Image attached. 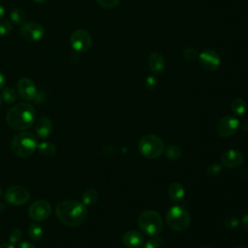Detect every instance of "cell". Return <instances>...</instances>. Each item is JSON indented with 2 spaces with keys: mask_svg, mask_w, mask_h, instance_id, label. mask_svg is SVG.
Wrapping results in <instances>:
<instances>
[{
  "mask_svg": "<svg viewBox=\"0 0 248 248\" xmlns=\"http://www.w3.org/2000/svg\"><path fill=\"white\" fill-rule=\"evenodd\" d=\"M55 213L60 222L73 228L83 224L88 214L86 205L76 200L60 202L56 205Z\"/></svg>",
  "mask_w": 248,
  "mask_h": 248,
  "instance_id": "6da1fadb",
  "label": "cell"
},
{
  "mask_svg": "<svg viewBox=\"0 0 248 248\" xmlns=\"http://www.w3.org/2000/svg\"><path fill=\"white\" fill-rule=\"evenodd\" d=\"M35 108L28 103H18L6 113V122L10 128L16 131L28 129L35 120Z\"/></svg>",
  "mask_w": 248,
  "mask_h": 248,
  "instance_id": "7a4b0ae2",
  "label": "cell"
},
{
  "mask_svg": "<svg viewBox=\"0 0 248 248\" xmlns=\"http://www.w3.org/2000/svg\"><path fill=\"white\" fill-rule=\"evenodd\" d=\"M38 146L37 138L30 132L16 134L11 142V148L15 155L21 158L31 156Z\"/></svg>",
  "mask_w": 248,
  "mask_h": 248,
  "instance_id": "3957f363",
  "label": "cell"
},
{
  "mask_svg": "<svg viewBox=\"0 0 248 248\" xmlns=\"http://www.w3.org/2000/svg\"><path fill=\"white\" fill-rule=\"evenodd\" d=\"M140 153L147 159H156L162 155L165 150V145L160 137L155 134H147L139 141Z\"/></svg>",
  "mask_w": 248,
  "mask_h": 248,
  "instance_id": "277c9868",
  "label": "cell"
},
{
  "mask_svg": "<svg viewBox=\"0 0 248 248\" xmlns=\"http://www.w3.org/2000/svg\"><path fill=\"white\" fill-rule=\"evenodd\" d=\"M138 221L140 229L148 236H158L163 230L162 217L154 210H145L141 212Z\"/></svg>",
  "mask_w": 248,
  "mask_h": 248,
  "instance_id": "5b68a950",
  "label": "cell"
},
{
  "mask_svg": "<svg viewBox=\"0 0 248 248\" xmlns=\"http://www.w3.org/2000/svg\"><path fill=\"white\" fill-rule=\"evenodd\" d=\"M166 220L170 229L178 232L187 230L191 223L189 212L179 205H173L169 209L166 215Z\"/></svg>",
  "mask_w": 248,
  "mask_h": 248,
  "instance_id": "8992f818",
  "label": "cell"
},
{
  "mask_svg": "<svg viewBox=\"0 0 248 248\" xmlns=\"http://www.w3.org/2000/svg\"><path fill=\"white\" fill-rule=\"evenodd\" d=\"M70 44L76 51L83 52L90 48L92 45V37L85 29H78L71 34Z\"/></svg>",
  "mask_w": 248,
  "mask_h": 248,
  "instance_id": "52a82bcc",
  "label": "cell"
},
{
  "mask_svg": "<svg viewBox=\"0 0 248 248\" xmlns=\"http://www.w3.org/2000/svg\"><path fill=\"white\" fill-rule=\"evenodd\" d=\"M30 199L29 191L22 186H10L5 192V200L12 205H21Z\"/></svg>",
  "mask_w": 248,
  "mask_h": 248,
  "instance_id": "ba28073f",
  "label": "cell"
},
{
  "mask_svg": "<svg viewBox=\"0 0 248 248\" xmlns=\"http://www.w3.org/2000/svg\"><path fill=\"white\" fill-rule=\"evenodd\" d=\"M51 213V205L45 200H38L31 203L28 208V215L34 221H44Z\"/></svg>",
  "mask_w": 248,
  "mask_h": 248,
  "instance_id": "9c48e42d",
  "label": "cell"
},
{
  "mask_svg": "<svg viewBox=\"0 0 248 248\" xmlns=\"http://www.w3.org/2000/svg\"><path fill=\"white\" fill-rule=\"evenodd\" d=\"M20 36L30 42H37L44 38L46 34V30L44 26H42L40 23L31 21V22H25L22 24L20 28Z\"/></svg>",
  "mask_w": 248,
  "mask_h": 248,
  "instance_id": "30bf717a",
  "label": "cell"
},
{
  "mask_svg": "<svg viewBox=\"0 0 248 248\" xmlns=\"http://www.w3.org/2000/svg\"><path fill=\"white\" fill-rule=\"evenodd\" d=\"M239 121L232 115L223 116L217 124V133L223 138H229L234 135L239 128Z\"/></svg>",
  "mask_w": 248,
  "mask_h": 248,
  "instance_id": "8fae6325",
  "label": "cell"
},
{
  "mask_svg": "<svg viewBox=\"0 0 248 248\" xmlns=\"http://www.w3.org/2000/svg\"><path fill=\"white\" fill-rule=\"evenodd\" d=\"M199 63L200 65L207 71H216L221 64L220 55L213 49H205L202 51L199 56Z\"/></svg>",
  "mask_w": 248,
  "mask_h": 248,
  "instance_id": "7c38bea8",
  "label": "cell"
},
{
  "mask_svg": "<svg viewBox=\"0 0 248 248\" xmlns=\"http://www.w3.org/2000/svg\"><path fill=\"white\" fill-rule=\"evenodd\" d=\"M17 92H18L19 96L21 97V99H23L25 101L35 100L38 95L37 87H36L34 81L31 78H26V77L21 78L18 80Z\"/></svg>",
  "mask_w": 248,
  "mask_h": 248,
  "instance_id": "4fadbf2b",
  "label": "cell"
},
{
  "mask_svg": "<svg viewBox=\"0 0 248 248\" xmlns=\"http://www.w3.org/2000/svg\"><path fill=\"white\" fill-rule=\"evenodd\" d=\"M244 161L243 154L236 149H229L221 155V163L224 167L229 169L238 168Z\"/></svg>",
  "mask_w": 248,
  "mask_h": 248,
  "instance_id": "5bb4252c",
  "label": "cell"
},
{
  "mask_svg": "<svg viewBox=\"0 0 248 248\" xmlns=\"http://www.w3.org/2000/svg\"><path fill=\"white\" fill-rule=\"evenodd\" d=\"M147 66L148 69L154 74V75H160L165 70V58L160 52L153 51L149 54L147 58Z\"/></svg>",
  "mask_w": 248,
  "mask_h": 248,
  "instance_id": "9a60e30c",
  "label": "cell"
},
{
  "mask_svg": "<svg viewBox=\"0 0 248 248\" xmlns=\"http://www.w3.org/2000/svg\"><path fill=\"white\" fill-rule=\"evenodd\" d=\"M122 242L128 248H140L143 244V236L140 232L131 230L123 234Z\"/></svg>",
  "mask_w": 248,
  "mask_h": 248,
  "instance_id": "2e32d148",
  "label": "cell"
},
{
  "mask_svg": "<svg viewBox=\"0 0 248 248\" xmlns=\"http://www.w3.org/2000/svg\"><path fill=\"white\" fill-rule=\"evenodd\" d=\"M53 128L52 121L47 116H42L36 124V135L40 139H46L49 136Z\"/></svg>",
  "mask_w": 248,
  "mask_h": 248,
  "instance_id": "e0dca14e",
  "label": "cell"
},
{
  "mask_svg": "<svg viewBox=\"0 0 248 248\" xmlns=\"http://www.w3.org/2000/svg\"><path fill=\"white\" fill-rule=\"evenodd\" d=\"M168 193H169V197L170 198V200H172L173 202H178L183 199V197L185 195V189H184L183 185L180 184L179 182H173L169 187Z\"/></svg>",
  "mask_w": 248,
  "mask_h": 248,
  "instance_id": "ac0fdd59",
  "label": "cell"
},
{
  "mask_svg": "<svg viewBox=\"0 0 248 248\" xmlns=\"http://www.w3.org/2000/svg\"><path fill=\"white\" fill-rule=\"evenodd\" d=\"M99 199V194L97 192V190L95 189H87L82 193L81 196V200H82V203L85 205H92L94 204Z\"/></svg>",
  "mask_w": 248,
  "mask_h": 248,
  "instance_id": "d6986e66",
  "label": "cell"
},
{
  "mask_svg": "<svg viewBox=\"0 0 248 248\" xmlns=\"http://www.w3.org/2000/svg\"><path fill=\"white\" fill-rule=\"evenodd\" d=\"M230 108L232 109V111L236 114V115H243L246 112L247 107H246V103L241 99V98H235L232 100V102L230 105Z\"/></svg>",
  "mask_w": 248,
  "mask_h": 248,
  "instance_id": "ffe728a7",
  "label": "cell"
},
{
  "mask_svg": "<svg viewBox=\"0 0 248 248\" xmlns=\"http://www.w3.org/2000/svg\"><path fill=\"white\" fill-rule=\"evenodd\" d=\"M37 149L38 151L44 155V156H53L56 152V146L49 142V141H43V142H40L37 146Z\"/></svg>",
  "mask_w": 248,
  "mask_h": 248,
  "instance_id": "44dd1931",
  "label": "cell"
},
{
  "mask_svg": "<svg viewBox=\"0 0 248 248\" xmlns=\"http://www.w3.org/2000/svg\"><path fill=\"white\" fill-rule=\"evenodd\" d=\"M10 18L11 20L16 23V24H24L25 20H26V16H25V13L23 10L19 9V8H15L11 11L10 13Z\"/></svg>",
  "mask_w": 248,
  "mask_h": 248,
  "instance_id": "7402d4cb",
  "label": "cell"
},
{
  "mask_svg": "<svg viewBox=\"0 0 248 248\" xmlns=\"http://www.w3.org/2000/svg\"><path fill=\"white\" fill-rule=\"evenodd\" d=\"M164 151L166 156L171 161H176L181 156V149L175 144H170Z\"/></svg>",
  "mask_w": 248,
  "mask_h": 248,
  "instance_id": "603a6c76",
  "label": "cell"
},
{
  "mask_svg": "<svg viewBox=\"0 0 248 248\" xmlns=\"http://www.w3.org/2000/svg\"><path fill=\"white\" fill-rule=\"evenodd\" d=\"M28 235L33 240H40L44 235V231L41 226L36 223H33L28 228Z\"/></svg>",
  "mask_w": 248,
  "mask_h": 248,
  "instance_id": "cb8c5ba5",
  "label": "cell"
},
{
  "mask_svg": "<svg viewBox=\"0 0 248 248\" xmlns=\"http://www.w3.org/2000/svg\"><path fill=\"white\" fill-rule=\"evenodd\" d=\"M1 98L6 103H14L16 100V93L12 87H3L1 92Z\"/></svg>",
  "mask_w": 248,
  "mask_h": 248,
  "instance_id": "d4e9b609",
  "label": "cell"
},
{
  "mask_svg": "<svg viewBox=\"0 0 248 248\" xmlns=\"http://www.w3.org/2000/svg\"><path fill=\"white\" fill-rule=\"evenodd\" d=\"M182 56L187 61H194V60H196L198 58L199 53H198V51L194 47H186L182 51Z\"/></svg>",
  "mask_w": 248,
  "mask_h": 248,
  "instance_id": "484cf974",
  "label": "cell"
},
{
  "mask_svg": "<svg viewBox=\"0 0 248 248\" xmlns=\"http://www.w3.org/2000/svg\"><path fill=\"white\" fill-rule=\"evenodd\" d=\"M163 245V239L159 236H155L152 239L147 240L144 244H142L141 248H161Z\"/></svg>",
  "mask_w": 248,
  "mask_h": 248,
  "instance_id": "4316f807",
  "label": "cell"
},
{
  "mask_svg": "<svg viewBox=\"0 0 248 248\" xmlns=\"http://www.w3.org/2000/svg\"><path fill=\"white\" fill-rule=\"evenodd\" d=\"M22 237V232L20 229L18 228H14L11 232H10V234H9V241L10 243L12 244H15V243H17Z\"/></svg>",
  "mask_w": 248,
  "mask_h": 248,
  "instance_id": "83f0119b",
  "label": "cell"
},
{
  "mask_svg": "<svg viewBox=\"0 0 248 248\" xmlns=\"http://www.w3.org/2000/svg\"><path fill=\"white\" fill-rule=\"evenodd\" d=\"M12 24L8 19L5 18H0V36L7 35L12 31Z\"/></svg>",
  "mask_w": 248,
  "mask_h": 248,
  "instance_id": "f1b7e54d",
  "label": "cell"
},
{
  "mask_svg": "<svg viewBox=\"0 0 248 248\" xmlns=\"http://www.w3.org/2000/svg\"><path fill=\"white\" fill-rule=\"evenodd\" d=\"M97 3L104 9H114L119 5L120 0H97Z\"/></svg>",
  "mask_w": 248,
  "mask_h": 248,
  "instance_id": "f546056e",
  "label": "cell"
},
{
  "mask_svg": "<svg viewBox=\"0 0 248 248\" xmlns=\"http://www.w3.org/2000/svg\"><path fill=\"white\" fill-rule=\"evenodd\" d=\"M222 170V167L220 164L218 163H213V164H210L207 169H206V172L209 174V175H216L218 174Z\"/></svg>",
  "mask_w": 248,
  "mask_h": 248,
  "instance_id": "4dcf8cb0",
  "label": "cell"
},
{
  "mask_svg": "<svg viewBox=\"0 0 248 248\" xmlns=\"http://www.w3.org/2000/svg\"><path fill=\"white\" fill-rule=\"evenodd\" d=\"M224 224H225V227H226L227 229L232 230V229H234V228H236V227L238 226L239 221L237 220V218H235V217H233V216H230V217H228V218L224 221Z\"/></svg>",
  "mask_w": 248,
  "mask_h": 248,
  "instance_id": "1f68e13d",
  "label": "cell"
},
{
  "mask_svg": "<svg viewBox=\"0 0 248 248\" xmlns=\"http://www.w3.org/2000/svg\"><path fill=\"white\" fill-rule=\"evenodd\" d=\"M144 84H145V87L149 90H152L156 87L157 85V79L154 76H148L146 78H145V81H144Z\"/></svg>",
  "mask_w": 248,
  "mask_h": 248,
  "instance_id": "d6a6232c",
  "label": "cell"
},
{
  "mask_svg": "<svg viewBox=\"0 0 248 248\" xmlns=\"http://www.w3.org/2000/svg\"><path fill=\"white\" fill-rule=\"evenodd\" d=\"M242 226L245 228L246 231H248V214H245L242 216L241 220H240Z\"/></svg>",
  "mask_w": 248,
  "mask_h": 248,
  "instance_id": "836d02e7",
  "label": "cell"
},
{
  "mask_svg": "<svg viewBox=\"0 0 248 248\" xmlns=\"http://www.w3.org/2000/svg\"><path fill=\"white\" fill-rule=\"evenodd\" d=\"M18 248H36V246L33 245L32 243L28 242V241H22V242L19 244Z\"/></svg>",
  "mask_w": 248,
  "mask_h": 248,
  "instance_id": "e575fe53",
  "label": "cell"
},
{
  "mask_svg": "<svg viewBox=\"0 0 248 248\" xmlns=\"http://www.w3.org/2000/svg\"><path fill=\"white\" fill-rule=\"evenodd\" d=\"M5 85V77L3 76V74L0 72V90L4 87Z\"/></svg>",
  "mask_w": 248,
  "mask_h": 248,
  "instance_id": "d590c367",
  "label": "cell"
},
{
  "mask_svg": "<svg viewBox=\"0 0 248 248\" xmlns=\"http://www.w3.org/2000/svg\"><path fill=\"white\" fill-rule=\"evenodd\" d=\"M0 248H15V246L12 243H4L0 245Z\"/></svg>",
  "mask_w": 248,
  "mask_h": 248,
  "instance_id": "8d00e7d4",
  "label": "cell"
},
{
  "mask_svg": "<svg viewBox=\"0 0 248 248\" xmlns=\"http://www.w3.org/2000/svg\"><path fill=\"white\" fill-rule=\"evenodd\" d=\"M4 15H5V9L2 5H0V18H3Z\"/></svg>",
  "mask_w": 248,
  "mask_h": 248,
  "instance_id": "74e56055",
  "label": "cell"
},
{
  "mask_svg": "<svg viewBox=\"0 0 248 248\" xmlns=\"http://www.w3.org/2000/svg\"><path fill=\"white\" fill-rule=\"evenodd\" d=\"M34 2H36V3H44V2H46V0H33Z\"/></svg>",
  "mask_w": 248,
  "mask_h": 248,
  "instance_id": "f35d334b",
  "label": "cell"
},
{
  "mask_svg": "<svg viewBox=\"0 0 248 248\" xmlns=\"http://www.w3.org/2000/svg\"><path fill=\"white\" fill-rule=\"evenodd\" d=\"M234 248H248V247H246V246H236Z\"/></svg>",
  "mask_w": 248,
  "mask_h": 248,
  "instance_id": "ab89813d",
  "label": "cell"
},
{
  "mask_svg": "<svg viewBox=\"0 0 248 248\" xmlns=\"http://www.w3.org/2000/svg\"><path fill=\"white\" fill-rule=\"evenodd\" d=\"M1 103H2V98H1V95H0V107H1Z\"/></svg>",
  "mask_w": 248,
  "mask_h": 248,
  "instance_id": "60d3db41",
  "label": "cell"
},
{
  "mask_svg": "<svg viewBox=\"0 0 248 248\" xmlns=\"http://www.w3.org/2000/svg\"><path fill=\"white\" fill-rule=\"evenodd\" d=\"M0 196H1V187H0Z\"/></svg>",
  "mask_w": 248,
  "mask_h": 248,
  "instance_id": "b9f144b4",
  "label": "cell"
},
{
  "mask_svg": "<svg viewBox=\"0 0 248 248\" xmlns=\"http://www.w3.org/2000/svg\"><path fill=\"white\" fill-rule=\"evenodd\" d=\"M202 248H210V247H202Z\"/></svg>",
  "mask_w": 248,
  "mask_h": 248,
  "instance_id": "7bdbcfd3",
  "label": "cell"
}]
</instances>
